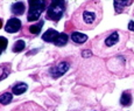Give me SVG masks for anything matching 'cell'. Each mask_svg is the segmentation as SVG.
Returning a JSON list of instances; mask_svg holds the SVG:
<instances>
[{
	"label": "cell",
	"instance_id": "1",
	"mask_svg": "<svg viewBox=\"0 0 134 111\" xmlns=\"http://www.w3.org/2000/svg\"><path fill=\"white\" fill-rule=\"evenodd\" d=\"M97 2H90L87 6L79 9V13L76 15V24L77 27L90 29L94 27L100 20V5L94 6Z\"/></svg>",
	"mask_w": 134,
	"mask_h": 111
},
{
	"label": "cell",
	"instance_id": "2",
	"mask_svg": "<svg viewBox=\"0 0 134 111\" xmlns=\"http://www.w3.org/2000/svg\"><path fill=\"white\" fill-rule=\"evenodd\" d=\"M29 12H28V17L27 20L28 21H36L38 20V18L41 17L42 12L46 8V4L44 1H41V0H35V1H29Z\"/></svg>",
	"mask_w": 134,
	"mask_h": 111
},
{
	"label": "cell",
	"instance_id": "3",
	"mask_svg": "<svg viewBox=\"0 0 134 111\" xmlns=\"http://www.w3.org/2000/svg\"><path fill=\"white\" fill-rule=\"evenodd\" d=\"M64 12V1H60V0H55L50 4L47 12L48 19L54 20V21H58L62 18Z\"/></svg>",
	"mask_w": 134,
	"mask_h": 111
},
{
	"label": "cell",
	"instance_id": "4",
	"mask_svg": "<svg viewBox=\"0 0 134 111\" xmlns=\"http://www.w3.org/2000/svg\"><path fill=\"white\" fill-rule=\"evenodd\" d=\"M21 28V21L16 18H12L7 21L6 26H5V29H6L7 33H16L20 30Z\"/></svg>",
	"mask_w": 134,
	"mask_h": 111
},
{
	"label": "cell",
	"instance_id": "5",
	"mask_svg": "<svg viewBox=\"0 0 134 111\" xmlns=\"http://www.w3.org/2000/svg\"><path fill=\"white\" fill-rule=\"evenodd\" d=\"M14 111H44V109L33 102H28V103L20 105V107H18Z\"/></svg>",
	"mask_w": 134,
	"mask_h": 111
},
{
	"label": "cell",
	"instance_id": "6",
	"mask_svg": "<svg viewBox=\"0 0 134 111\" xmlns=\"http://www.w3.org/2000/svg\"><path fill=\"white\" fill-rule=\"evenodd\" d=\"M68 70H69V63H66V62H62V63L58 64L56 68L51 69V75H53L54 77H60L64 73H66Z\"/></svg>",
	"mask_w": 134,
	"mask_h": 111
},
{
	"label": "cell",
	"instance_id": "7",
	"mask_svg": "<svg viewBox=\"0 0 134 111\" xmlns=\"http://www.w3.org/2000/svg\"><path fill=\"white\" fill-rule=\"evenodd\" d=\"M58 33L56 32L55 29H48L46 33H43V35H42V40L43 41H46V42H55V40L57 39L58 36Z\"/></svg>",
	"mask_w": 134,
	"mask_h": 111
},
{
	"label": "cell",
	"instance_id": "8",
	"mask_svg": "<svg viewBox=\"0 0 134 111\" xmlns=\"http://www.w3.org/2000/svg\"><path fill=\"white\" fill-rule=\"evenodd\" d=\"M118 41H119V33L114 32L111 35H109V38H106V40H105V45H106L107 47H112V46L117 45Z\"/></svg>",
	"mask_w": 134,
	"mask_h": 111
},
{
	"label": "cell",
	"instance_id": "9",
	"mask_svg": "<svg viewBox=\"0 0 134 111\" xmlns=\"http://www.w3.org/2000/svg\"><path fill=\"white\" fill-rule=\"evenodd\" d=\"M71 40L76 43H84L85 41H87V35L79 32H75L71 34Z\"/></svg>",
	"mask_w": 134,
	"mask_h": 111
},
{
	"label": "cell",
	"instance_id": "10",
	"mask_svg": "<svg viewBox=\"0 0 134 111\" xmlns=\"http://www.w3.org/2000/svg\"><path fill=\"white\" fill-rule=\"evenodd\" d=\"M25 9H26L25 4L21 1L16 2V4H14L12 6V12H13V14H15V15H22L25 13Z\"/></svg>",
	"mask_w": 134,
	"mask_h": 111
},
{
	"label": "cell",
	"instance_id": "11",
	"mask_svg": "<svg viewBox=\"0 0 134 111\" xmlns=\"http://www.w3.org/2000/svg\"><path fill=\"white\" fill-rule=\"evenodd\" d=\"M26 90H27V84L20 82V83H16L14 87H13L12 91L14 95H21V94H24Z\"/></svg>",
	"mask_w": 134,
	"mask_h": 111
},
{
	"label": "cell",
	"instance_id": "12",
	"mask_svg": "<svg viewBox=\"0 0 134 111\" xmlns=\"http://www.w3.org/2000/svg\"><path fill=\"white\" fill-rule=\"evenodd\" d=\"M120 103L124 107H127V105H131L132 103V96H131L130 92H124L121 95V98H120Z\"/></svg>",
	"mask_w": 134,
	"mask_h": 111
},
{
	"label": "cell",
	"instance_id": "13",
	"mask_svg": "<svg viewBox=\"0 0 134 111\" xmlns=\"http://www.w3.org/2000/svg\"><path fill=\"white\" fill-rule=\"evenodd\" d=\"M66 42H68V35L64 34V33H62V34H60L57 36V39L55 40V45L58 46V47H61V46H64L66 45Z\"/></svg>",
	"mask_w": 134,
	"mask_h": 111
},
{
	"label": "cell",
	"instance_id": "14",
	"mask_svg": "<svg viewBox=\"0 0 134 111\" xmlns=\"http://www.w3.org/2000/svg\"><path fill=\"white\" fill-rule=\"evenodd\" d=\"M132 4V1H122V0H115L114 1V7L117 12H121V9L124 7L128 6V5Z\"/></svg>",
	"mask_w": 134,
	"mask_h": 111
},
{
	"label": "cell",
	"instance_id": "15",
	"mask_svg": "<svg viewBox=\"0 0 134 111\" xmlns=\"http://www.w3.org/2000/svg\"><path fill=\"white\" fill-rule=\"evenodd\" d=\"M25 47H26L25 41L24 40H19V41H16V42L14 43L13 51H14V53H20V51H22V50L25 49Z\"/></svg>",
	"mask_w": 134,
	"mask_h": 111
},
{
	"label": "cell",
	"instance_id": "16",
	"mask_svg": "<svg viewBox=\"0 0 134 111\" xmlns=\"http://www.w3.org/2000/svg\"><path fill=\"white\" fill-rule=\"evenodd\" d=\"M12 98H13L12 94H9V92H5V94H2L1 96H0V103H1V104H4V105L9 104V103H11V101H12Z\"/></svg>",
	"mask_w": 134,
	"mask_h": 111
},
{
	"label": "cell",
	"instance_id": "17",
	"mask_svg": "<svg viewBox=\"0 0 134 111\" xmlns=\"http://www.w3.org/2000/svg\"><path fill=\"white\" fill-rule=\"evenodd\" d=\"M43 26V21H40L37 25H33L29 27V32L32 33V34H38V33L41 32V28H42Z\"/></svg>",
	"mask_w": 134,
	"mask_h": 111
},
{
	"label": "cell",
	"instance_id": "18",
	"mask_svg": "<svg viewBox=\"0 0 134 111\" xmlns=\"http://www.w3.org/2000/svg\"><path fill=\"white\" fill-rule=\"evenodd\" d=\"M7 43H8V41H7L6 38L0 36V51L6 49V48H7Z\"/></svg>",
	"mask_w": 134,
	"mask_h": 111
},
{
	"label": "cell",
	"instance_id": "19",
	"mask_svg": "<svg viewBox=\"0 0 134 111\" xmlns=\"http://www.w3.org/2000/svg\"><path fill=\"white\" fill-rule=\"evenodd\" d=\"M92 55V53H91V50H89V49H85V50H83V53H82V56L83 57H90V56Z\"/></svg>",
	"mask_w": 134,
	"mask_h": 111
},
{
	"label": "cell",
	"instance_id": "20",
	"mask_svg": "<svg viewBox=\"0 0 134 111\" xmlns=\"http://www.w3.org/2000/svg\"><path fill=\"white\" fill-rule=\"evenodd\" d=\"M128 29L134 32V21H130V24H128Z\"/></svg>",
	"mask_w": 134,
	"mask_h": 111
},
{
	"label": "cell",
	"instance_id": "21",
	"mask_svg": "<svg viewBox=\"0 0 134 111\" xmlns=\"http://www.w3.org/2000/svg\"><path fill=\"white\" fill-rule=\"evenodd\" d=\"M1 26H2V20L0 19V28H1Z\"/></svg>",
	"mask_w": 134,
	"mask_h": 111
}]
</instances>
